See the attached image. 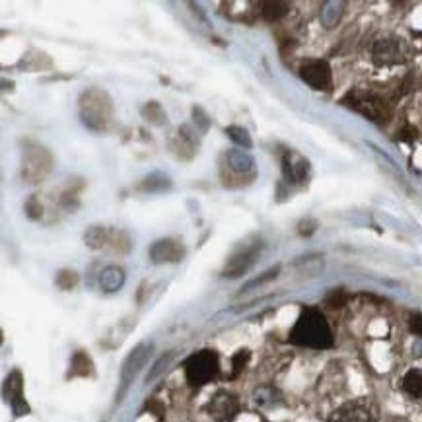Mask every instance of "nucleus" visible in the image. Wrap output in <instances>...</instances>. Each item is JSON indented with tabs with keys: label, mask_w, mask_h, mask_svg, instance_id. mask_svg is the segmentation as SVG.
I'll list each match as a JSON object with an SVG mask.
<instances>
[{
	"label": "nucleus",
	"mask_w": 422,
	"mask_h": 422,
	"mask_svg": "<svg viewBox=\"0 0 422 422\" xmlns=\"http://www.w3.org/2000/svg\"><path fill=\"white\" fill-rule=\"evenodd\" d=\"M290 341L308 348H329L333 346V333L325 315L315 308H304L296 325L290 331Z\"/></svg>",
	"instance_id": "1"
},
{
	"label": "nucleus",
	"mask_w": 422,
	"mask_h": 422,
	"mask_svg": "<svg viewBox=\"0 0 422 422\" xmlns=\"http://www.w3.org/2000/svg\"><path fill=\"white\" fill-rule=\"evenodd\" d=\"M78 113L90 131L103 133L113 123V100L102 88H88L80 93Z\"/></svg>",
	"instance_id": "2"
},
{
	"label": "nucleus",
	"mask_w": 422,
	"mask_h": 422,
	"mask_svg": "<svg viewBox=\"0 0 422 422\" xmlns=\"http://www.w3.org/2000/svg\"><path fill=\"white\" fill-rule=\"evenodd\" d=\"M53 168L51 152L41 144L27 140L22 150V179L29 185H37L49 176Z\"/></svg>",
	"instance_id": "3"
},
{
	"label": "nucleus",
	"mask_w": 422,
	"mask_h": 422,
	"mask_svg": "<svg viewBox=\"0 0 422 422\" xmlns=\"http://www.w3.org/2000/svg\"><path fill=\"white\" fill-rule=\"evenodd\" d=\"M220 371V358L214 350H199L185 360L187 381L193 388H201L212 381Z\"/></svg>",
	"instance_id": "4"
},
{
	"label": "nucleus",
	"mask_w": 422,
	"mask_h": 422,
	"mask_svg": "<svg viewBox=\"0 0 422 422\" xmlns=\"http://www.w3.org/2000/svg\"><path fill=\"white\" fill-rule=\"evenodd\" d=\"M343 103L346 107H350L356 113H360L366 119H370L374 123H383L389 117L388 103L381 100L376 93L366 92V90H352L343 98Z\"/></svg>",
	"instance_id": "5"
},
{
	"label": "nucleus",
	"mask_w": 422,
	"mask_h": 422,
	"mask_svg": "<svg viewBox=\"0 0 422 422\" xmlns=\"http://www.w3.org/2000/svg\"><path fill=\"white\" fill-rule=\"evenodd\" d=\"M84 244L90 249H113L115 253H128L131 237L123 230L105 228V226H90L84 232Z\"/></svg>",
	"instance_id": "6"
},
{
	"label": "nucleus",
	"mask_w": 422,
	"mask_h": 422,
	"mask_svg": "<svg viewBox=\"0 0 422 422\" xmlns=\"http://www.w3.org/2000/svg\"><path fill=\"white\" fill-rule=\"evenodd\" d=\"M261 247L263 244L259 239H251V242L245 239V242H242L228 257V261L222 269V275L228 277V279H237V277L245 275L257 261V257L261 253Z\"/></svg>",
	"instance_id": "7"
},
{
	"label": "nucleus",
	"mask_w": 422,
	"mask_h": 422,
	"mask_svg": "<svg viewBox=\"0 0 422 422\" xmlns=\"http://www.w3.org/2000/svg\"><path fill=\"white\" fill-rule=\"evenodd\" d=\"M152 343H140V345H136L128 356L125 358V362H123V368H121V374H119V381H121V391H119L117 399L125 395V391L131 385V381L135 380V376L140 371L146 360L150 358L152 355Z\"/></svg>",
	"instance_id": "8"
},
{
	"label": "nucleus",
	"mask_w": 422,
	"mask_h": 422,
	"mask_svg": "<svg viewBox=\"0 0 422 422\" xmlns=\"http://www.w3.org/2000/svg\"><path fill=\"white\" fill-rule=\"evenodd\" d=\"M148 257L154 265H169V263H179L185 257V245L176 237H164L150 245Z\"/></svg>",
	"instance_id": "9"
},
{
	"label": "nucleus",
	"mask_w": 422,
	"mask_h": 422,
	"mask_svg": "<svg viewBox=\"0 0 422 422\" xmlns=\"http://www.w3.org/2000/svg\"><path fill=\"white\" fill-rule=\"evenodd\" d=\"M224 169H228L230 176H236L237 179H244V183L253 181L257 176L255 160L245 150H228L224 154Z\"/></svg>",
	"instance_id": "10"
},
{
	"label": "nucleus",
	"mask_w": 422,
	"mask_h": 422,
	"mask_svg": "<svg viewBox=\"0 0 422 422\" xmlns=\"http://www.w3.org/2000/svg\"><path fill=\"white\" fill-rule=\"evenodd\" d=\"M300 77L305 84L312 86L313 90H329L331 82H333V74H331L329 62L325 60H305L300 67Z\"/></svg>",
	"instance_id": "11"
},
{
	"label": "nucleus",
	"mask_w": 422,
	"mask_h": 422,
	"mask_svg": "<svg viewBox=\"0 0 422 422\" xmlns=\"http://www.w3.org/2000/svg\"><path fill=\"white\" fill-rule=\"evenodd\" d=\"M4 399L12 407L16 416H24V414L29 413V405H27L26 397H24V380H22L20 370L10 371L8 378L4 381Z\"/></svg>",
	"instance_id": "12"
},
{
	"label": "nucleus",
	"mask_w": 422,
	"mask_h": 422,
	"mask_svg": "<svg viewBox=\"0 0 422 422\" xmlns=\"http://www.w3.org/2000/svg\"><path fill=\"white\" fill-rule=\"evenodd\" d=\"M209 413L216 422H232L239 413V403L237 399L228 391H218L212 397L211 405H209Z\"/></svg>",
	"instance_id": "13"
},
{
	"label": "nucleus",
	"mask_w": 422,
	"mask_h": 422,
	"mask_svg": "<svg viewBox=\"0 0 422 422\" xmlns=\"http://www.w3.org/2000/svg\"><path fill=\"white\" fill-rule=\"evenodd\" d=\"M169 148L181 160H191L194 152H197V148H199V138H197L194 131L189 125H181L178 128V133L171 138Z\"/></svg>",
	"instance_id": "14"
},
{
	"label": "nucleus",
	"mask_w": 422,
	"mask_h": 422,
	"mask_svg": "<svg viewBox=\"0 0 422 422\" xmlns=\"http://www.w3.org/2000/svg\"><path fill=\"white\" fill-rule=\"evenodd\" d=\"M329 422H376V416L366 401H352L337 409Z\"/></svg>",
	"instance_id": "15"
},
{
	"label": "nucleus",
	"mask_w": 422,
	"mask_h": 422,
	"mask_svg": "<svg viewBox=\"0 0 422 422\" xmlns=\"http://www.w3.org/2000/svg\"><path fill=\"white\" fill-rule=\"evenodd\" d=\"M308 169H310V164L300 154L290 150L282 156V173L288 183H302L308 178Z\"/></svg>",
	"instance_id": "16"
},
{
	"label": "nucleus",
	"mask_w": 422,
	"mask_h": 422,
	"mask_svg": "<svg viewBox=\"0 0 422 422\" xmlns=\"http://www.w3.org/2000/svg\"><path fill=\"white\" fill-rule=\"evenodd\" d=\"M125 280H127V275H125V270L121 269V267H117V265L105 267V269L100 272V277H98L100 288H102L103 292H107V294H113V292L121 290L123 284H125Z\"/></svg>",
	"instance_id": "17"
},
{
	"label": "nucleus",
	"mask_w": 422,
	"mask_h": 422,
	"mask_svg": "<svg viewBox=\"0 0 422 422\" xmlns=\"http://www.w3.org/2000/svg\"><path fill=\"white\" fill-rule=\"evenodd\" d=\"M401 55V41L397 39H381L374 47V57L378 62H399Z\"/></svg>",
	"instance_id": "18"
},
{
	"label": "nucleus",
	"mask_w": 422,
	"mask_h": 422,
	"mask_svg": "<svg viewBox=\"0 0 422 422\" xmlns=\"http://www.w3.org/2000/svg\"><path fill=\"white\" fill-rule=\"evenodd\" d=\"M257 8H259V14H261L263 20L279 22V20L286 16L290 6H288V2H282V0H265V2L257 4Z\"/></svg>",
	"instance_id": "19"
},
{
	"label": "nucleus",
	"mask_w": 422,
	"mask_h": 422,
	"mask_svg": "<svg viewBox=\"0 0 422 422\" xmlns=\"http://www.w3.org/2000/svg\"><path fill=\"white\" fill-rule=\"evenodd\" d=\"M93 376V362L90 356L86 355L84 350H78L70 360V370H68V378H88Z\"/></svg>",
	"instance_id": "20"
},
{
	"label": "nucleus",
	"mask_w": 422,
	"mask_h": 422,
	"mask_svg": "<svg viewBox=\"0 0 422 422\" xmlns=\"http://www.w3.org/2000/svg\"><path fill=\"white\" fill-rule=\"evenodd\" d=\"M138 189L144 191V193H164V191L171 189V179L166 173H161V171H154V173L146 176L140 181Z\"/></svg>",
	"instance_id": "21"
},
{
	"label": "nucleus",
	"mask_w": 422,
	"mask_h": 422,
	"mask_svg": "<svg viewBox=\"0 0 422 422\" xmlns=\"http://www.w3.org/2000/svg\"><path fill=\"white\" fill-rule=\"evenodd\" d=\"M140 113H143V117L146 119L150 125H156V127H164V125L168 123V115H166V111H164L160 102L144 103Z\"/></svg>",
	"instance_id": "22"
},
{
	"label": "nucleus",
	"mask_w": 422,
	"mask_h": 422,
	"mask_svg": "<svg viewBox=\"0 0 422 422\" xmlns=\"http://www.w3.org/2000/svg\"><path fill=\"white\" fill-rule=\"evenodd\" d=\"M401 388L411 397H422V370L413 368L407 371L401 380Z\"/></svg>",
	"instance_id": "23"
},
{
	"label": "nucleus",
	"mask_w": 422,
	"mask_h": 422,
	"mask_svg": "<svg viewBox=\"0 0 422 422\" xmlns=\"http://www.w3.org/2000/svg\"><path fill=\"white\" fill-rule=\"evenodd\" d=\"M224 133L228 135L230 140H234L237 146L242 148H251L253 146V140H251V135L247 133V128L237 127V125H230V127L224 128Z\"/></svg>",
	"instance_id": "24"
},
{
	"label": "nucleus",
	"mask_w": 422,
	"mask_h": 422,
	"mask_svg": "<svg viewBox=\"0 0 422 422\" xmlns=\"http://www.w3.org/2000/svg\"><path fill=\"white\" fill-rule=\"evenodd\" d=\"M343 4L338 2H327L323 10H321V22L325 27H333L337 24V20L341 18V12H343Z\"/></svg>",
	"instance_id": "25"
},
{
	"label": "nucleus",
	"mask_w": 422,
	"mask_h": 422,
	"mask_svg": "<svg viewBox=\"0 0 422 422\" xmlns=\"http://www.w3.org/2000/svg\"><path fill=\"white\" fill-rule=\"evenodd\" d=\"M78 284V272L77 270L62 269L57 272V286L60 290H72Z\"/></svg>",
	"instance_id": "26"
},
{
	"label": "nucleus",
	"mask_w": 422,
	"mask_h": 422,
	"mask_svg": "<svg viewBox=\"0 0 422 422\" xmlns=\"http://www.w3.org/2000/svg\"><path fill=\"white\" fill-rule=\"evenodd\" d=\"M171 360H173V352H166V355H164V356H160V358H158V362H156L152 366V370H150V374L146 376V383H150V381L156 380V378H158L160 374H164V371H166V368H168L169 362H171Z\"/></svg>",
	"instance_id": "27"
},
{
	"label": "nucleus",
	"mask_w": 422,
	"mask_h": 422,
	"mask_svg": "<svg viewBox=\"0 0 422 422\" xmlns=\"http://www.w3.org/2000/svg\"><path fill=\"white\" fill-rule=\"evenodd\" d=\"M279 270H280V267H272V269H269L267 272H263L261 277H257V279L249 280V282H247V284L242 288V292H247V290H251V288L263 286V284H267V282H270L272 279H277Z\"/></svg>",
	"instance_id": "28"
},
{
	"label": "nucleus",
	"mask_w": 422,
	"mask_h": 422,
	"mask_svg": "<svg viewBox=\"0 0 422 422\" xmlns=\"http://www.w3.org/2000/svg\"><path fill=\"white\" fill-rule=\"evenodd\" d=\"M26 214H27V218H32V220H39L43 216V204H41V201L35 197V194H32V197L27 199Z\"/></svg>",
	"instance_id": "29"
},
{
	"label": "nucleus",
	"mask_w": 422,
	"mask_h": 422,
	"mask_svg": "<svg viewBox=\"0 0 422 422\" xmlns=\"http://www.w3.org/2000/svg\"><path fill=\"white\" fill-rule=\"evenodd\" d=\"M193 119L194 123H197V127L201 128V133H206V131H209V127H211V119H209V115L204 113L203 107H197V105H194Z\"/></svg>",
	"instance_id": "30"
},
{
	"label": "nucleus",
	"mask_w": 422,
	"mask_h": 422,
	"mask_svg": "<svg viewBox=\"0 0 422 422\" xmlns=\"http://www.w3.org/2000/svg\"><path fill=\"white\" fill-rule=\"evenodd\" d=\"M60 204H62V209H67V211H77L78 209L77 191H67V193H62V197H60Z\"/></svg>",
	"instance_id": "31"
},
{
	"label": "nucleus",
	"mask_w": 422,
	"mask_h": 422,
	"mask_svg": "<svg viewBox=\"0 0 422 422\" xmlns=\"http://www.w3.org/2000/svg\"><path fill=\"white\" fill-rule=\"evenodd\" d=\"M346 302V294L345 290H333L329 296H327V300H325V304L329 305V308H341V305Z\"/></svg>",
	"instance_id": "32"
},
{
	"label": "nucleus",
	"mask_w": 422,
	"mask_h": 422,
	"mask_svg": "<svg viewBox=\"0 0 422 422\" xmlns=\"http://www.w3.org/2000/svg\"><path fill=\"white\" fill-rule=\"evenodd\" d=\"M249 360V352L247 350H239L234 358H232V366H234V376H237L239 371L244 370V366Z\"/></svg>",
	"instance_id": "33"
},
{
	"label": "nucleus",
	"mask_w": 422,
	"mask_h": 422,
	"mask_svg": "<svg viewBox=\"0 0 422 422\" xmlns=\"http://www.w3.org/2000/svg\"><path fill=\"white\" fill-rule=\"evenodd\" d=\"M409 327H411V331H413L414 335L422 337V313H413V315L409 317Z\"/></svg>",
	"instance_id": "34"
},
{
	"label": "nucleus",
	"mask_w": 422,
	"mask_h": 422,
	"mask_svg": "<svg viewBox=\"0 0 422 422\" xmlns=\"http://www.w3.org/2000/svg\"><path fill=\"white\" fill-rule=\"evenodd\" d=\"M313 232H315V224H313V222H302V224H300V234H302V236H310Z\"/></svg>",
	"instance_id": "35"
}]
</instances>
